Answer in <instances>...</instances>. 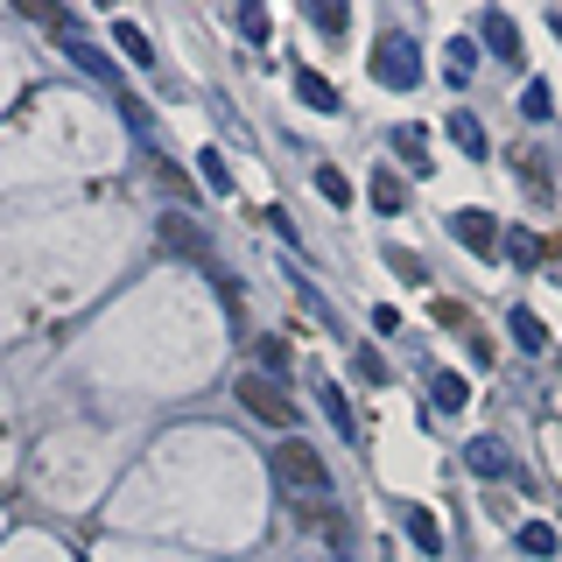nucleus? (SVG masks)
<instances>
[{
    "label": "nucleus",
    "mask_w": 562,
    "mask_h": 562,
    "mask_svg": "<svg viewBox=\"0 0 562 562\" xmlns=\"http://www.w3.org/2000/svg\"><path fill=\"white\" fill-rule=\"evenodd\" d=\"M274 479L289 485V492H303V506H316V499L330 492V464L303 443V436H289V443L274 450Z\"/></svg>",
    "instance_id": "nucleus-1"
},
{
    "label": "nucleus",
    "mask_w": 562,
    "mask_h": 562,
    "mask_svg": "<svg viewBox=\"0 0 562 562\" xmlns=\"http://www.w3.org/2000/svg\"><path fill=\"white\" fill-rule=\"evenodd\" d=\"M373 78L386 85V92H415L422 85V57H415L408 35H380L373 43Z\"/></svg>",
    "instance_id": "nucleus-2"
},
{
    "label": "nucleus",
    "mask_w": 562,
    "mask_h": 562,
    "mask_svg": "<svg viewBox=\"0 0 562 562\" xmlns=\"http://www.w3.org/2000/svg\"><path fill=\"white\" fill-rule=\"evenodd\" d=\"M239 401H246V415L274 422V429H289V422H295V401L281 394V380H268V373H246L239 380Z\"/></svg>",
    "instance_id": "nucleus-3"
},
{
    "label": "nucleus",
    "mask_w": 562,
    "mask_h": 562,
    "mask_svg": "<svg viewBox=\"0 0 562 562\" xmlns=\"http://www.w3.org/2000/svg\"><path fill=\"white\" fill-rule=\"evenodd\" d=\"M162 246H176L183 260H198V268H211V239H204V225L190 218V211H169V218H162Z\"/></svg>",
    "instance_id": "nucleus-4"
},
{
    "label": "nucleus",
    "mask_w": 562,
    "mask_h": 562,
    "mask_svg": "<svg viewBox=\"0 0 562 562\" xmlns=\"http://www.w3.org/2000/svg\"><path fill=\"white\" fill-rule=\"evenodd\" d=\"M450 233L464 239L471 254H485V260L499 254V233H492V211H457V218H450Z\"/></svg>",
    "instance_id": "nucleus-5"
},
{
    "label": "nucleus",
    "mask_w": 562,
    "mask_h": 562,
    "mask_svg": "<svg viewBox=\"0 0 562 562\" xmlns=\"http://www.w3.org/2000/svg\"><path fill=\"white\" fill-rule=\"evenodd\" d=\"M479 35H485V49H492V57L520 64V29L506 22V14H479Z\"/></svg>",
    "instance_id": "nucleus-6"
},
{
    "label": "nucleus",
    "mask_w": 562,
    "mask_h": 562,
    "mask_svg": "<svg viewBox=\"0 0 562 562\" xmlns=\"http://www.w3.org/2000/svg\"><path fill=\"white\" fill-rule=\"evenodd\" d=\"M295 99H303L310 113H338V85H330L324 70H295Z\"/></svg>",
    "instance_id": "nucleus-7"
},
{
    "label": "nucleus",
    "mask_w": 562,
    "mask_h": 562,
    "mask_svg": "<svg viewBox=\"0 0 562 562\" xmlns=\"http://www.w3.org/2000/svg\"><path fill=\"white\" fill-rule=\"evenodd\" d=\"M401 520H408V541H415L422 555H443V527H436V514H429V506H408Z\"/></svg>",
    "instance_id": "nucleus-8"
},
{
    "label": "nucleus",
    "mask_w": 562,
    "mask_h": 562,
    "mask_svg": "<svg viewBox=\"0 0 562 562\" xmlns=\"http://www.w3.org/2000/svg\"><path fill=\"white\" fill-rule=\"evenodd\" d=\"M57 35H64V49H70V57H78L85 70H92V78H113V57H105L99 43H85V35H78V22H70V29H57Z\"/></svg>",
    "instance_id": "nucleus-9"
},
{
    "label": "nucleus",
    "mask_w": 562,
    "mask_h": 562,
    "mask_svg": "<svg viewBox=\"0 0 562 562\" xmlns=\"http://www.w3.org/2000/svg\"><path fill=\"white\" fill-rule=\"evenodd\" d=\"M464 464L479 471V479H499V471H506V450L492 443V436H479V443H464Z\"/></svg>",
    "instance_id": "nucleus-10"
},
{
    "label": "nucleus",
    "mask_w": 562,
    "mask_h": 562,
    "mask_svg": "<svg viewBox=\"0 0 562 562\" xmlns=\"http://www.w3.org/2000/svg\"><path fill=\"white\" fill-rule=\"evenodd\" d=\"M450 140H457V148L471 155V162H485V127H479L471 113H450Z\"/></svg>",
    "instance_id": "nucleus-11"
},
{
    "label": "nucleus",
    "mask_w": 562,
    "mask_h": 562,
    "mask_svg": "<svg viewBox=\"0 0 562 562\" xmlns=\"http://www.w3.org/2000/svg\"><path fill=\"white\" fill-rule=\"evenodd\" d=\"M310 22L324 29V35H345L351 29V8H345V0H310Z\"/></svg>",
    "instance_id": "nucleus-12"
},
{
    "label": "nucleus",
    "mask_w": 562,
    "mask_h": 562,
    "mask_svg": "<svg viewBox=\"0 0 562 562\" xmlns=\"http://www.w3.org/2000/svg\"><path fill=\"white\" fill-rule=\"evenodd\" d=\"M506 324H514V345H520V351H541V345H549V330H541V316H535V310H514Z\"/></svg>",
    "instance_id": "nucleus-13"
},
{
    "label": "nucleus",
    "mask_w": 562,
    "mask_h": 562,
    "mask_svg": "<svg viewBox=\"0 0 562 562\" xmlns=\"http://www.w3.org/2000/svg\"><path fill=\"white\" fill-rule=\"evenodd\" d=\"M429 394H436V408H443V415H457V408L471 401V386L457 380V373H436V380H429Z\"/></svg>",
    "instance_id": "nucleus-14"
},
{
    "label": "nucleus",
    "mask_w": 562,
    "mask_h": 562,
    "mask_svg": "<svg viewBox=\"0 0 562 562\" xmlns=\"http://www.w3.org/2000/svg\"><path fill=\"white\" fill-rule=\"evenodd\" d=\"M113 43L127 49V64H155V49H148V35H140L134 22H113Z\"/></svg>",
    "instance_id": "nucleus-15"
},
{
    "label": "nucleus",
    "mask_w": 562,
    "mask_h": 562,
    "mask_svg": "<svg viewBox=\"0 0 562 562\" xmlns=\"http://www.w3.org/2000/svg\"><path fill=\"white\" fill-rule=\"evenodd\" d=\"M514 541H520L527 555H555V527H549V520H527V527H520Z\"/></svg>",
    "instance_id": "nucleus-16"
},
{
    "label": "nucleus",
    "mask_w": 562,
    "mask_h": 562,
    "mask_svg": "<svg viewBox=\"0 0 562 562\" xmlns=\"http://www.w3.org/2000/svg\"><path fill=\"white\" fill-rule=\"evenodd\" d=\"M260 373H268V380L289 373V345H281V338H260Z\"/></svg>",
    "instance_id": "nucleus-17"
},
{
    "label": "nucleus",
    "mask_w": 562,
    "mask_h": 562,
    "mask_svg": "<svg viewBox=\"0 0 562 562\" xmlns=\"http://www.w3.org/2000/svg\"><path fill=\"white\" fill-rule=\"evenodd\" d=\"M506 254H514L520 268H535V260H541V239H535V233H520V225H514V233H506Z\"/></svg>",
    "instance_id": "nucleus-18"
},
{
    "label": "nucleus",
    "mask_w": 562,
    "mask_h": 562,
    "mask_svg": "<svg viewBox=\"0 0 562 562\" xmlns=\"http://www.w3.org/2000/svg\"><path fill=\"white\" fill-rule=\"evenodd\" d=\"M471 70H479V49H471V43H450V85H464Z\"/></svg>",
    "instance_id": "nucleus-19"
},
{
    "label": "nucleus",
    "mask_w": 562,
    "mask_h": 562,
    "mask_svg": "<svg viewBox=\"0 0 562 562\" xmlns=\"http://www.w3.org/2000/svg\"><path fill=\"white\" fill-rule=\"evenodd\" d=\"M198 169H204V183L218 190V198L233 190V176H225V155H218V148H204V162H198Z\"/></svg>",
    "instance_id": "nucleus-20"
},
{
    "label": "nucleus",
    "mask_w": 562,
    "mask_h": 562,
    "mask_svg": "<svg viewBox=\"0 0 562 562\" xmlns=\"http://www.w3.org/2000/svg\"><path fill=\"white\" fill-rule=\"evenodd\" d=\"M373 204H380V211H401V183H394V169H380V176H373Z\"/></svg>",
    "instance_id": "nucleus-21"
},
{
    "label": "nucleus",
    "mask_w": 562,
    "mask_h": 562,
    "mask_svg": "<svg viewBox=\"0 0 562 562\" xmlns=\"http://www.w3.org/2000/svg\"><path fill=\"white\" fill-rule=\"evenodd\" d=\"M549 105H555L549 85H527V92H520V113H527V120H549Z\"/></svg>",
    "instance_id": "nucleus-22"
},
{
    "label": "nucleus",
    "mask_w": 562,
    "mask_h": 562,
    "mask_svg": "<svg viewBox=\"0 0 562 562\" xmlns=\"http://www.w3.org/2000/svg\"><path fill=\"white\" fill-rule=\"evenodd\" d=\"M316 190H324V198H330V204H345V198H351V183H345V176H338V169H316Z\"/></svg>",
    "instance_id": "nucleus-23"
},
{
    "label": "nucleus",
    "mask_w": 562,
    "mask_h": 562,
    "mask_svg": "<svg viewBox=\"0 0 562 562\" xmlns=\"http://www.w3.org/2000/svg\"><path fill=\"white\" fill-rule=\"evenodd\" d=\"M239 35H246V43H260V35H268V8H239Z\"/></svg>",
    "instance_id": "nucleus-24"
},
{
    "label": "nucleus",
    "mask_w": 562,
    "mask_h": 562,
    "mask_svg": "<svg viewBox=\"0 0 562 562\" xmlns=\"http://www.w3.org/2000/svg\"><path fill=\"white\" fill-rule=\"evenodd\" d=\"M351 373H359V380H373V386H380V380H386V366H380V351H359V359H351Z\"/></svg>",
    "instance_id": "nucleus-25"
},
{
    "label": "nucleus",
    "mask_w": 562,
    "mask_h": 562,
    "mask_svg": "<svg viewBox=\"0 0 562 562\" xmlns=\"http://www.w3.org/2000/svg\"><path fill=\"white\" fill-rule=\"evenodd\" d=\"M324 415L338 422V429H351V408H345V394H338V386H324Z\"/></svg>",
    "instance_id": "nucleus-26"
}]
</instances>
